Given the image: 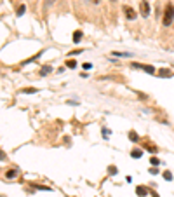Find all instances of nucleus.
Listing matches in <instances>:
<instances>
[{
    "instance_id": "f257e3e1",
    "label": "nucleus",
    "mask_w": 174,
    "mask_h": 197,
    "mask_svg": "<svg viewBox=\"0 0 174 197\" xmlns=\"http://www.w3.org/2000/svg\"><path fill=\"white\" fill-rule=\"evenodd\" d=\"M172 21H174V6L172 4H167V6H165V11H164L162 25L164 26H171Z\"/></svg>"
},
{
    "instance_id": "f03ea898",
    "label": "nucleus",
    "mask_w": 174,
    "mask_h": 197,
    "mask_svg": "<svg viewBox=\"0 0 174 197\" xmlns=\"http://www.w3.org/2000/svg\"><path fill=\"white\" fill-rule=\"evenodd\" d=\"M139 14H141L143 18L150 16V4H148L146 0H141V2H139Z\"/></svg>"
},
{
    "instance_id": "7ed1b4c3",
    "label": "nucleus",
    "mask_w": 174,
    "mask_h": 197,
    "mask_svg": "<svg viewBox=\"0 0 174 197\" xmlns=\"http://www.w3.org/2000/svg\"><path fill=\"white\" fill-rule=\"evenodd\" d=\"M122 11H124V16L127 18V19H130V21H134V19L138 18V12L134 11L132 7H129V6H124V9H122Z\"/></svg>"
},
{
    "instance_id": "20e7f679",
    "label": "nucleus",
    "mask_w": 174,
    "mask_h": 197,
    "mask_svg": "<svg viewBox=\"0 0 174 197\" xmlns=\"http://www.w3.org/2000/svg\"><path fill=\"white\" fill-rule=\"evenodd\" d=\"M132 68H143L148 73H155V68L153 66H148V65H139V63H132Z\"/></svg>"
},
{
    "instance_id": "39448f33",
    "label": "nucleus",
    "mask_w": 174,
    "mask_h": 197,
    "mask_svg": "<svg viewBox=\"0 0 174 197\" xmlns=\"http://www.w3.org/2000/svg\"><path fill=\"white\" fill-rule=\"evenodd\" d=\"M141 155H143V150L141 148H134L132 152H130V157H132V159H139Z\"/></svg>"
},
{
    "instance_id": "423d86ee",
    "label": "nucleus",
    "mask_w": 174,
    "mask_h": 197,
    "mask_svg": "<svg viewBox=\"0 0 174 197\" xmlns=\"http://www.w3.org/2000/svg\"><path fill=\"white\" fill-rule=\"evenodd\" d=\"M145 148H146L148 152H152V154H155V152H157V147H155L153 143H150V141H145Z\"/></svg>"
},
{
    "instance_id": "0eeeda50",
    "label": "nucleus",
    "mask_w": 174,
    "mask_h": 197,
    "mask_svg": "<svg viewBox=\"0 0 174 197\" xmlns=\"http://www.w3.org/2000/svg\"><path fill=\"white\" fill-rule=\"evenodd\" d=\"M16 176H17V169H9L6 173V178H7V180H12V178H16Z\"/></svg>"
},
{
    "instance_id": "6e6552de",
    "label": "nucleus",
    "mask_w": 174,
    "mask_h": 197,
    "mask_svg": "<svg viewBox=\"0 0 174 197\" xmlns=\"http://www.w3.org/2000/svg\"><path fill=\"white\" fill-rule=\"evenodd\" d=\"M129 140H130V141H134V143L139 141V136H138L136 131H129Z\"/></svg>"
},
{
    "instance_id": "1a4fd4ad",
    "label": "nucleus",
    "mask_w": 174,
    "mask_h": 197,
    "mask_svg": "<svg viewBox=\"0 0 174 197\" xmlns=\"http://www.w3.org/2000/svg\"><path fill=\"white\" fill-rule=\"evenodd\" d=\"M136 194L139 197H143V195H146V194H148V190L145 188V187H138V188H136Z\"/></svg>"
},
{
    "instance_id": "9d476101",
    "label": "nucleus",
    "mask_w": 174,
    "mask_h": 197,
    "mask_svg": "<svg viewBox=\"0 0 174 197\" xmlns=\"http://www.w3.org/2000/svg\"><path fill=\"white\" fill-rule=\"evenodd\" d=\"M80 38H82V32H80V30H77V32L75 33H73V42H80Z\"/></svg>"
},
{
    "instance_id": "9b49d317",
    "label": "nucleus",
    "mask_w": 174,
    "mask_h": 197,
    "mask_svg": "<svg viewBox=\"0 0 174 197\" xmlns=\"http://www.w3.org/2000/svg\"><path fill=\"white\" fill-rule=\"evenodd\" d=\"M21 93H25V94H33V93H37V89H35V87H25V89H21Z\"/></svg>"
},
{
    "instance_id": "f8f14e48",
    "label": "nucleus",
    "mask_w": 174,
    "mask_h": 197,
    "mask_svg": "<svg viewBox=\"0 0 174 197\" xmlns=\"http://www.w3.org/2000/svg\"><path fill=\"white\" fill-rule=\"evenodd\" d=\"M51 66L47 65V66H42V70H40V75H47V73H51Z\"/></svg>"
},
{
    "instance_id": "ddd939ff",
    "label": "nucleus",
    "mask_w": 174,
    "mask_h": 197,
    "mask_svg": "<svg viewBox=\"0 0 174 197\" xmlns=\"http://www.w3.org/2000/svg\"><path fill=\"white\" fill-rule=\"evenodd\" d=\"M66 66H68V68H75L77 61H75V59H68V61H66Z\"/></svg>"
},
{
    "instance_id": "4468645a",
    "label": "nucleus",
    "mask_w": 174,
    "mask_h": 197,
    "mask_svg": "<svg viewBox=\"0 0 174 197\" xmlns=\"http://www.w3.org/2000/svg\"><path fill=\"white\" fill-rule=\"evenodd\" d=\"M25 11H26V7H25V6H19V7H17V16H23V14H25Z\"/></svg>"
},
{
    "instance_id": "2eb2a0df",
    "label": "nucleus",
    "mask_w": 174,
    "mask_h": 197,
    "mask_svg": "<svg viewBox=\"0 0 174 197\" xmlns=\"http://www.w3.org/2000/svg\"><path fill=\"white\" fill-rule=\"evenodd\" d=\"M158 75H160V77H171V72H167V70H162V72H158Z\"/></svg>"
},
{
    "instance_id": "dca6fc26",
    "label": "nucleus",
    "mask_w": 174,
    "mask_h": 197,
    "mask_svg": "<svg viewBox=\"0 0 174 197\" xmlns=\"http://www.w3.org/2000/svg\"><path fill=\"white\" fill-rule=\"evenodd\" d=\"M35 188H40V190H49V187H44V185H38V183H33Z\"/></svg>"
},
{
    "instance_id": "f3484780",
    "label": "nucleus",
    "mask_w": 174,
    "mask_h": 197,
    "mask_svg": "<svg viewBox=\"0 0 174 197\" xmlns=\"http://www.w3.org/2000/svg\"><path fill=\"white\" fill-rule=\"evenodd\" d=\"M80 53H84V49H75V51H71L68 56H75V54H80Z\"/></svg>"
},
{
    "instance_id": "a211bd4d",
    "label": "nucleus",
    "mask_w": 174,
    "mask_h": 197,
    "mask_svg": "<svg viewBox=\"0 0 174 197\" xmlns=\"http://www.w3.org/2000/svg\"><path fill=\"white\" fill-rule=\"evenodd\" d=\"M164 178H165V180H172V175H171L169 171H164Z\"/></svg>"
},
{
    "instance_id": "6ab92c4d",
    "label": "nucleus",
    "mask_w": 174,
    "mask_h": 197,
    "mask_svg": "<svg viewBox=\"0 0 174 197\" xmlns=\"http://www.w3.org/2000/svg\"><path fill=\"white\" fill-rule=\"evenodd\" d=\"M108 173H110V175H115V173H117V167H115V166H110V167H108Z\"/></svg>"
},
{
    "instance_id": "aec40b11",
    "label": "nucleus",
    "mask_w": 174,
    "mask_h": 197,
    "mask_svg": "<svg viewBox=\"0 0 174 197\" xmlns=\"http://www.w3.org/2000/svg\"><path fill=\"white\" fill-rule=\"evenodd\" d=\"M150 162H152V164H153V166H157V164H158V162H160V160H158V159H157V157H153V155H152V159H150Z\"/></svg>"
},
{
    "instance_id": "412c9836",
    "label": "nucleus",
    "mask_w": 174,
    "mask_h": 197,
    "mask_svg": "<svg viewBox=\"0 0 174 197\" xmlns=\"http://www.w3.org/2000/svg\"><path fill=\"white\" fill-rule=\"evenodd\" d=\"M7 159V155L4 154V152H2V150H0V160H6Z\"/></svg>"
},
{
    "instance_id": "4be33fe9",
    "label": "nucleus",
    "mask_w": 174,
    "mask_h": 197,
    "mask_svg": "<svg viewBox=\"0 0 174 197\" xmlns=\"http://www.w3.org/2000/svg\"><path fill=\"white\" fill-rule=\"evenodd\" d=\"M150 173H152V175H157L158 169H157V167H150Z\"/></svg>"
},
{
    "instance_id": "5701e85b",
    "label": "nucleus",
    "mask_w": 174,
    "mask_h": 197,
    "mask_svg": "<svg viewBox=\"0 0 174 197\" xmlns=\"http://www.w3.org/2000/svg\"><path fill=\"white\" fill-rule=\"evenodd\" d=\"M138 96H139V100H146V96L143 94V93H138Z\"/></svg>"
},
{
    "instance_id": "b1692460",
    "label": "nucleus",
    "mask_w": 174,
    "mask_h": 197,
    "mask_svg": "<svg viewBox=\"0 0 174 197\" xmlns=\"http://www.w3.org/2000/svg\"><path fill=\"white\" fill-rule=\"evenodd\" d=\"M93 2H94V4H98V2H99V0H93Z\"/></svg>"
},
{
    "instance_id": "393cba45",
    "label": "nucleus",
    "mask_w": 174,
    "mask_h": 197,
    "mask_svg": "<svg viewBox=\"0 0 174 197\" xmlns=\"http://www.w3.org/2000/svg\"><path fill=\"white\" fill-rule=\"evenodd\" d=\"M110 2H117V0H110Z\"/></svg>"
},
{
    "instance_id": "a878e982",
    "label": "nucleus",
    "mask_w": 174,
    "mask_h": 197,
    "mask_svg": "<svg viewBox=\"0 0 174 197\" xmlns=\"http://www.w3.org/2000/svg\"><path fill=\"white\" fill-rule=\"evenodd\" d=\"M0 197H4V195H0Z\"/></svg>"
}]
</instances>
